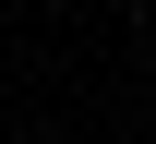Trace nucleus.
I'll return each instance as SVG.
<instances>
[{
    "mask_svg": "<svg viewBox=\"0 0 156 144\" xmlns=\"http://www.w3.org/2000/svg\"><path fill=\"white\" fill-rule=\"evenodd\" d=\"M12 144H36V132H12Z\"/></svg>",
    "mask_w": 156,
    "mask_h": 144,
    "instance_id": "f257e3e1",
    "label": "nucleus"
}]
</instances>
